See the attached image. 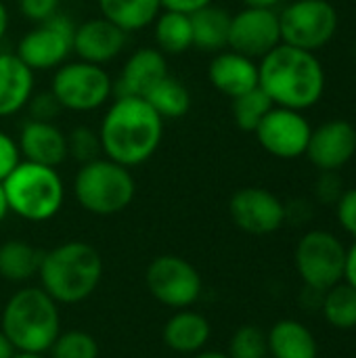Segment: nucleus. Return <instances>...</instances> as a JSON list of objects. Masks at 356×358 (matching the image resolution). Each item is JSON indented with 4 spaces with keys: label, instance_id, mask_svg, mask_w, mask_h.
Returning a JSON list of instances; mask_svg holds the SVG:
<instances>
[{
    "label": "nucleus",
    "instance_id": "nucleus-1",
    "mask_svg": "<svg viewBox=\"0 0 356 358\" xmlns=\"http://www.w3.org/2000/svg\"><path fill=\"white\" fill-rule=\"evenodd\" d=\"M97 132L105 157L126 168H136L159 149L164 120L141 96H115Z\"/></svg>",
    "mask_w": 356,
    "mask_h": 358
},
{
    "label": "nucleus",
    "instance_id": "nucleus-2",
    "mask_svg": "<svg viewBox=\"0 0 356 358\" xmlns=\"http://www.w3.org/2000/svg\"><path fill=\"white\" fill-rule=\"evenodd\" d=\"M258 86L275 107L304 111L321 101L325 71L315 52L281 42L260 59Z\"/></svg>",
    "mask_w": 356,
    "mask_h": 358
},
{
    "label": "nucleus",
    "instance_id": "nucleus-3",
    "mask_svg": "<svg viewBox=\"0 0 356 358\" xmlns=\"http://www.w3.org/2000/svg\"><path fill=\"white\" fill-rule=\"evenodd\" d=\"M40 287L57 304H78L94 294L103 277L101 254L84 241H67L42 254Z\"/></svg>",
    "mask_w": 356,
    "mask_h": 358
},
{
    "label": "nucleus",
    "instance_id": "nucleus-4",
    "mask_svg": "<svg viewBox=\"0 0 356 358\" xmlns=\"http://www.w3.org/2000/svg\"><path fill=\"white\" fill-rule=\"evenodd\" d=\"M0 329L17 352L44 355L61 334L57 302L42 287H23L8 298Z\"/></svg>",
    "mask_w": 356,
    "mask_h": 358
},
{
    "label": "nucleus",
    "instance_id": "nucleus-5",
    "mask_svg": "<svg viewBox=\"0 0 356 358\" xmlns=\"http://www.w3.org/2000/svg\"><path fill=\"white\" fill-rule=\"evenodd\" d=\"M8 210L29 222L55 218L65 199V185L57 168L21 159L2 180Z\"/></svg>",
    "mask_w": 356,
    "mask_h": 358
},
{
    "label": "nucleus",
    "instance_id": "nucleus-6",
    "mask_svg": "<svg viewBox=\"0 0 356 358\" xmlns=\"http://www.w3.org/2000/svg\"><path fill=\"white\" fill-rule=\"evenodd\" d=\"M73 195L86 212L113 216L132 203L136 182L130 168L103 155L80 166L73 178Z\"/></svg>",
    "mask_w": 356,
    "mask_h": 358
},
{
    "label": "nucleus",
    "instance_id": "nucleus-7",
    "mask_svg": "<svg viewBox=\"0 0 356 358\" xmlns=\"http://www.w3.org/2000/svg\"><path fill=\"white\" fill-rule=\"evenodd\" d=\"M50 92L61 109L88 113L105 107L113 96V80L103 65L86 61H65L52 73Z\"/></svg>",
    "mask_w": 356,
    "mask_h": 358
},
{
    "label": "nucleus",
    "instance_id": "nucleus-8",
    "mask_svg": "<svg viewBox=\"0 0 356 358\" xmlns=\"http://www.w3.org/2000/svg\"><path fill=\"white\" fill-rule=\"evenodd\" d=\"M296 268L313 292H327L344 279L346 248L329 231H308L296 245Z\"/></svg>",
    "mask_w": 356,
    "mask_h": 358
},
{
    "label": "nucleus",
    "instance_id": "nucleus-9",
    "mask_svg": "<svg viewBox=\"0 0 356 358\" xmlns=\"http://www.w3.org/2000/svg\"><path fill=\"white\" fill-rule=\"evenodd\" d=\"M281 42L311 50L325 46L338 29V13L327 0H294L279 13Z\"/></svg>",
    "mask_w": 356,
    "mask_h": 358
},
{
    "label": "nucleus",
    "instance_id": "nucleus-10",
    "mask_svg": "<svg viewBox=\"0 0 356 358\" xmlns=\"http://www.w3.org/2000/svg\"><path fill=\"white\" fill-rule=\"evenodd\" d=\"M73 29L76 25L61 13L55 17L34 23L19 44L15 55L36 73V71H55L59 65L69 61L73 52Z\"/></svg>",
    "mask_w": 356,
    "mask_h": 358
},
{
    "label": "nucleus",
    "instance_id": "nucleus-11",
    "mask_svg": "<svg viewBox=\"0 0 356 358\" xmlns=\"http://www.w3.org/2000/svg\"><path fill=\"white\" fill-rule=\"evenodd\" d=\"M151 296L168 308H191L204 289L199 271L185 258L164 254L151 260L145 273Z\"/></svg>",
    "mask_w": 356,
    "mask_h": 358
},
{
    "label": "nucleus",
    "instance_id": "nucleus-12",
    "mask_svg": "<svg viewBox=\"0 0 356 358\" xmlns=\"http://www.w3.org/2000/svg\"><path fill=\"white\" fill-rule=\"evenodd\" d=\"M254 134L269 155L279 159H296L306 153L313 128L302 111L273 107Z\"/></svg>",
    "mask_w": 356,
    "mask_h": 358
},
{
    "label": "nucleus",
    "instance_id": "nucleus-13",
    "mask_svg": "<svg viewBox=\"0 0 356 358\" xmlns=\"http://www.w3.org/2000/svg\"><path fill=\"white\" fill-rule=\"evenodd\" d=\"M281 44L279 13L275 8L243 6L231 15L229 48L250 59H262Z\"/></svg>",
    "mask_w": 356,
    "mask_h": 358
},
{
    "label": "nucleus",
    "instance_id": "nucleus-14",
    "mask_svg": "<svg viewBox=\"0 0 356 358\" xmlns=\"http://www.w3.org/2000/svg\"><path fill=\"white\" fill-rule=\"evenodd\" d=\"M229 214L237 229L250 235H271L279 231L287 218L283 201L260 187H245L233 193Z\"/></svg>",
    "mask_w": 356,
    "mask_h": 358
},
{
    "label": "nucleus",
    "instance_id": "nucleus-15",
    "mask_svg": "<svg viewBox=\"0 0 356 358\" xmlns=\"http://www.w3.org/2000/svg\"><path fill=\"white\" fill-rule=\"evenodd\" d=\"M356 153V128L346 120H332L313 130L306 157L321 172H338Z\"/></svg>",
    "mask_w": 356,
    "mask_h": 358
},
{
    "label": "nucleus",
    "instance_id": "nucleus-16",
    "mask_svg": "<svg viewBox=\"0 0 356 358\" xmlns=\"http://www.w3.org/2000/svg\"><path fill=\"white\" fill-rule=\"evenodd\" d=\"M128 34L105 17H92L76 25L73 29V52L80 61L105 65L122 55L126 48Z\"/></svg>",
    "mask_w": 356,
    "mask_h": 358
},
{
    "label": "nucleus",
    "instance_id": "nucleus-17",
    "mask_svg": "<svg viewBox=\"0 0 356 358\" xmlns=\"http://www.w3.org/2000/svg\"><path fill=\"white\" fill-rule=\"evenodd\" d=\"M168 57L153 48L143 46L136 48L124 63L118 84H113V92L118 96H141L145 99L149 90L168 76Z\"/></svg>",
    "mask_w": 356,
    "mask_h": 358
},
{
    "label": "nucleus",
    "instance_id": "nucleus-18",
    "mask_svg": "<svg viewBox=\"0 0 356 358\" xmlns=\"http://www.w3.org/2000/svg\"><path fill=\"white\" fill-rule=\"evenodd\" d=\"M21 159L57 168L67 159V134L55 122L27 120L17 138Z\"/></svg>",
    "mask_w": 356,
    "mask_h": 358
},
{
    "label": "nucleus",
    "instance_id": "nucleus-19",
    "mask_svg": "<svg viewBox=\"0 0 356 358\" xmlns=\"http://www.w3.org/2000/svg\"><path fill=\"white\" fill-rule=\"evenodd\" d=\"M208 80L220 94L235 99L258 86V63L235 50H220L208 65Z\"/></svg>",
    "mask_w": 356,
    "mask_h": 358
},
{
    "label": "nucleus",
    "instance_id": "nucleus-20",
    "mask_svg": "<svg viewBox=\"0 0 356 358\" xmlns=\"http://www.w3.org/2000/svg\"><path fill=\"white\" fill-rule=\"evenodd\" d=\"M34 82V71L15 52H0V117H10L27 107Z\"/></svg>",
    "mask_w": 356,
    "mask_h": 358
},
{
    "label": "nucleus",
    "instance_id": "nucleus-21",
    "mask_svg": "<svg viewBox=\"0 0 356 358\" xmlns=\"http://www.w3.org/2000/svg\"><path fill=\"white\" fill-rule=\"evenodd\" d=\"M212 334L208 319L195 310H178L164 325V344L178 355H197L204 350Z\"/></svg>",
    "mask_w": 356,
    "mask_h": 358
},
{
    "label": "nucleus",
    "instance_id": "nucleus-22",
    "mask_svg": "<svg viewBox=\"0 0 356 358\" xmlns=\"http://www.w3.org/2000/svg\"><path fill=\"white\" fill-rule=\"evenodd\" d=\"M266 344L273 358H317L319 355L313 331L294 319L277 321L266 334Z\"/></svg>",
    "mask_w": 356,
    "mask_h": 358
},
{
    "label": "nucleus",
    "instance_id": "nucleus-23",
    "mask_svg": "<svg viewBox=\"0 0 356 358\" xmlns=\"http://www.w3.org/2000/svg\"><path fill=\"white\" fill-rule=\"evenodd\" d=\"M191 17L193 29V48L204 52H220L229 48V29H231V13L216 4H210Z\"/></svg>",
    "mask_w": 356,
    "mask_h": 358
},
{
    "label": "nucleus",
    "instance_id": "nucleus-24",
    "mask_svg": "<svg viewBox=\"0 0 356 358\" xmlns=\"http://www.w3.org/2000/svg\"><path fill=\"white\" fill-rule=\"evenodd\" d=\"M101 17L118 25L126 34L141 31L153 25L162 13L159 0H97Z\"/></svg>",
    "mask_w": 356,
    "mask_h": 358
},
{
    "label": "nucleus",
    "instance_id": "nucleus-25",
    "mask_svg": "<svg viewBox=\"0 0 356 358\" xmlns=\"http://www.w3.org/2000/svg\"><path fill=\"white\" fill-rule=\"evenodd\" d=\"M155 48L166 57H176L193 48V29L191 17L176 10H164L153 21Z\"/></svg>",
    "mask_w": 356,
    "mask_h": 358
},
{
    "label": "nucleus",
    "instance_id": "nucleus-26",
    "mask_svg": "<svg viewBox=\"0 0 356 358\" xmlns=\"http://www.w3.org/2000/svg\"><path fill=\"white\" fill-rule=\"evenodd\" d=\"M42 252L23 239H8L0 245V277L10 283H25L38 275Z\"/></svg>",
    "mask_w": 356,
    "mask_h": 358
},
{
    "label": "nucleus",
    "instance_id": "nucleus-27",
    "mask_svg": "<svg viewBox=\"0 0 356 358\" xmlns=\"http://www.w3.org/2000/svg\"><path fill=\"white\" fill-rule=\"evenodd\" d=\"M145 101L157 111V115L164 122L166 120H180L191 109V92H189V88L178 78H174L172 73H168L162 82H157L149 90Z\"/></svg>",
    "mask_w": 356,
    "mask_h": 358
},
{
    "label": "nucleus",
    "instance_id": "nucleus-28",
    "mask_svg": "<svg viewBox=\"0 0 356 358\" xmlns=\"http://www.w3.org/2000/svg\"><path fill=\"white\" fill-rule=\"evenodd\" d=\"M321 310L325 321L340 329L348 331L356 327V289L348 283H338L329 287L323 296Z\"/></svg>",
    "mask_w": 356,
    "mask_h": 358
},
{
    "label": "nucleus",
    "instance_id": "nucleus-29",
    "mask_svg": "<svg viewBox=\"0 0 356 358\" xmlns=\"http://www.w3.org/2000/svg\"><path fill=\"white\" fill-rule=\"evenodd\" d=\"M231 101H233V105H231L233 120H235L237 128L243 132H256V128L260 126L264 115L275 107L273 101L266 96V92L260 86H256L254 90L243 92Z\"/></svg>",
    "mask_w": 356,
    "mask_h": 358
},
{
    "label": "nucleus",
    "instance_id": "nucleus-30",
    "mask_svg": "<svg viewBox=\"0 0 356 358\" xmlns=\"http://www.w3.org/2000/svg\"><path fill=\"white\" fill-rule=\"evenodd\" d=\"M52 358H99L97 340L80 329L63 331L50 346Z\"/></svg>",
    "mask_w": 356,
    "mask_h": 358
},
{
    "label": "nucleus",
    "instance_id": "nucleus-31",
    "mask_svg": "<svg viewBox=\"0 0 356 358\" xmlns=\"http://www.w3.org/2000/svg\"><path fill=\"white\" fill-rule=\"evenodd\" d=\"M266 334L256 325H243L233 334L229 344V358H266Z\"/></svg>",
    "mask_w": 356,
    "mask_h": 358
},
{
    "label": "nucleus",
    "instance_id": "nucleus-32",
    "mask_svg": "<svg viewBox=\"0 0 356 358\" xmlns=\"http://www.w3.org/2000/svg\"><path fill=\"white\" fill-rule=\"evenodd\" d=\"M101 138L99 132L88 126H76L67 134V155L78 159L80 164L92 162L101 157Z\"/></svg>",
    "mask_w": 356,
    "mask_h": 358
},
{
    "label": "nucleus",
    "instance_id": "nucleus-33",
    "mask_svg": "<svg viewBox=\"0 0 356 358\" xmlns=\"http://www.w3.org/2000/svg\"><path fill=\"white\" fill-rule=\"evenodd\" d=\"M27 109H29V120H42V122H52L63 109L59 105V101L55 99V94L48 90V92H34L29 103H27Z\"/></svg>",
    "mask_w": 356,
    "mask_h": 358
},
{
    "label": "nucleus",
    "instance_id": "nucleus-34",
    "mask_svg": "<svg viewBox=\"0 0 356 358\" xmlns=\"http://www.w3.org/2000/svg\"><path fill=\"white\" fill-rule=\"evenodd\" d=\"M336 214L340 227L356 239V187L346 189L336 201Z\"/></svg>",
    "mask_w": 356,
    "mask_h": 358
},
{
    "label": "nucleus",
    "instance_id": "nucleus-35",
    "mask_svg": "<svg viewBox=\"0 0 356 358\" xmlns=\"http://www.w3.org/2000/svg\"><path fill=\"white\" fill-rule=\"evenodd\" d=\"M21 15L31 23H42L59 13V0H19Z\"/></svg>",
    "mask_w": 356,
    "mask_h": 358
},
{
    "label": "nucleus",
    "instance_id": "nucleus-36",
    "mask_svg": "<svg viewBox=\"0 0 356 358\" xmlns=\"http://www.w3.org/2000/svg\"><path fill=\"white\" fill-rule=\"evenodd\" d=\"M19 162H21V151L17 141L4 130H0V182L19 166Z\"/></svg>",
    "mask_w": 356,
    "mask_h": 358
},
{
    "label": "nucleus",
    "instance_id": "nucleus-37",
    "mask_svg": "<svg viewBox=\"0 0 356 358\" xmlns=\"http://www.w3.org/2000/svg\"><path fill=\"white\" fill-rule=\"evenodd\" d=\"M342 193H344V189H342V180L338 178V174L336 172H323L319 182H317V197L323 203H336Z\"/></svg>",
    "mask_w": 356,
    "mask_h": 358
},
{
    "label": "nucleus",
    "instance_id": "nucleus-38",
    "mask_svg": "<svg viewBox=\"0 0 356 358\" xmlns=\"http://www.w3.org/2000/svg\"><path fill=\"white\" fill-rule=\"evenodd\" d=\"M164 10H176V13H185V15H193L210 4H214L216 0H159Z\"/></svg>",
    "mask_w": 356,
    "mask_h": 358
},
{
    "label": "nucleus",
    "instance_id": "nucleus-39",
    "mask_svg": "<svg viewBox=\"0 0 356 358\" xmlns=\"http://www.w3.org/2000/svg\"><path fill=\"white\" fill-rule=\"evenodd\" d=\"M344 279L348 285L356 289V239L350 250H346V266H344Z\"/></svg>",
    "mask_w": 356,
    "mask_h": 358
},
{
    "label": "nucleus",
    "instance_id": "nucleus-40",
    "mask_svg": "<svg viewBox=\"0 0 356 358\" xmlns=\"http://www.w3.org/2000/svg\"><path fill=\"white\" fill-rule=\"evenodd\" d=\"M17 350H15V346L10 344V340L6 338V334L0 329V358H13Z\"/></svg>",
    "mask_w": 356,
    "mask_h": 358
},
{
    "label": "nucleus",
    "instance_id": "nucleus-41",
    "mask_svg": "<svg viewBox=\"0 0 356 358\" xmlns=\"http://www.w3.org/2000/svg\"><path fill=\"white\" fill-rule=\"evenodd\" d=\"M8 21H10L8 8H6V4L0 0V42L4 40V36H6V31H8Z\"/></svg>",
    "mask_w": 356,
    "mask_h": 358
},
{
    "label": "nucleus",
    "instance_id": "nucleus-42",
    "mask_svg": "<svg viewBox=\"0 0 356 358\" xmlns=\"http://www.w3.org/2000/svg\"><path fill=\"white\" fill-rule=\"evenodd\" d=\"M245 6H254V8H275L281 0H241Z\"/></svg>",
    "mask_w": 356,
    "mask_h": 358
},
{
    "label": "nucleus",
    "instance_id": "nucleus-43",
    "mask_svg": "<svg viewBox=\"0 0 356 358\" xmlns=\"http://www.w3.org/2000/svg\"><path fill=\"white\" fill-rule=\"evenodd\" d=\"M8 201H6V195H4V187H2V182H0V224L4 222V218L8 216Z\"/></svg>",
    "mask_w": 356,
    "mask_h": 358
},
{
    "label": "nucleus",
    "instance_id": "nucleus-44",
    "mask_svg": "<svg viewBox=\"0 0 356 358\" xmlns=\"http://www.w3.org/2000/svg\"><path fill=\"white\" fill-rule=\"evenodd\" d=\"M193 358H229V355L216 352V350H201V352H197Z\"/></svg>",
    "mask_w": 356,
    "mask_h": 358
},
{
    "label": "nucleus",
    "instance_id": "nucleus-45",
    "mask_svg": "<svg viewBox=\"0 0 356 358\" xmlns=\"http://www.w3.org/2000/svg\"><path fill=\"white\" fill-rule=\"evenodd\" d=\"M13 358H44V355H38V352H15Z\"/></svg>",
    "mask_w": 356,
    "mask_h": 358
},
{
    "label": "nucleus",
    "instance_id": "nucleus-46",
    "mask_svg": "<svg viewBox=\"0 0 356 358\" xmlns=\"http://www.w3.org/2000/svg\"><path fill=\"white\" fill-rule=\"evenodd\" d=\"M355 59H356V40H355Z\"/></svg>",
    "mask_w": 356,
    "mask_h": 358
}]
</instances>
